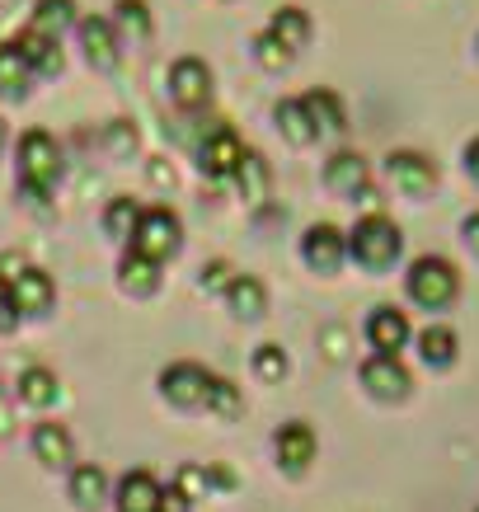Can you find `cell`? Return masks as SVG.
I'll list each match as a JSON object with an SVG mask.
<instances>
[{
	"label": "cell",
	"mask_w": 479,
	"mask_h": 512,
	"mask_svg": "<svg viewBox=\"0 0 479 512\" xmlns=\"http://www.w3.org/2000/svg\"><path fill=\"white\" fill-rule=\"evenodd\" d=\"M118 512H165V489L151 470H127L118 480Z\"/></svg>",
	"instance_id": "obj_15"
},
{
	"label": "cell",
	"mask_w": 479,
	"mask_h": 512,
	"mask_svg": "<svg viewBox=\"0 0 479 512\" xmlns=\"http://www.w3.org/2000/svg\"><path fill=\"white\" fill-rule=\"evenodd\" d=\"M221 301H226V311H231L235 320H259V315L268 311V287H263L259 278H231V287L221 292Z\"/></svg>",
	"instance_id": "obj_21"
},
{
	"label": "cell",
	"mask_w": 479,
	"mask_h": 512,
	"mask_svg": "<svg viewBox=\"0 0 479 512\" xmlns=\"http://www.w3.org/2000/svg\"><path fill=\"white\" fill-rule=\"evenodd\" d=\"M80 15H76V0H38L33 5V19H29V29L47 33V38H62L66 29H76Z\"/></svg>",
	"instance_id": "obj_25"
},
{
	"label": "cell",
	"mask_w": 479,
	"mask_h": 512,
	"mask_svg": "<svg viewBox=\"0 0 479 512\" xmlns=\"http://www.w3.org/2000/svg\"><path fill=\"white\" fill-rule=\"evenodd\" d=\"M418 357H423L433 372L451 367V362L461 357V339H456V329L451 325H428L423 334H418Z\"/></svg>",
	"instance_id": "obj_22"
},
{
	"label": "cell",
	"mask_w": 479,
	"mask_h": 512,
	"mask_svg": "<svg viewBox=\"0 0 479 512\" xmlns=\"http://www.w3.org/2000/svg\"><path fill=\"white\" fill-rule=\"evenodd\" d=\"M57 395H62V390H57V376L47 372V367H24V376H19V400L33 404V409H47Z\"/></svg>",
	"instance_id": "obj_28"
},
{
	"label": "cell",
	"mask_w": 479,
	"mask_h": 512,
	"mask_svg": "<svg viewBox=\"0 0 479 512\" xmlns=\"http://www.w3.org/2000/svg\"><path fill=\"white\" fill-rule=\"evenodd\" d=\"M207 409H212V414H221V419H240V414H245V400H240L235 381L217 376V381H212V395H207Z\"/></svg>",
	"instance_id": "obj_33"
},
{
	"label": "cell",
	"mask_w": 479,
	"mask_h": 512,
	"mask_svg": "<svg viewBox=\"0 0 479 512\" xmlns=\"http://www.w3.org/2000/svg\"><path fill=\"white\" fill-rule=\"evenodd\" d=\"M254 57H259V66H268V71H282V66L296 62V57L278 43V38H273V33H259V38H254Z\"/></svg>",
	"instance_id": "obj_35"
},
{
	"label": "cell",
	"mask_w": 479,
	"mask_h": 512,
	"mask_svg": "<svg viewBox=\"0 0 479 512\" xmlns=\"http://www.w3.org/2000/svg\"><path fill=\"white\" fill-rule=\"evenodd\" d=\"M249 367H254V376H259V381H268V386H273V381H282V376H287V353H282L278 343H259V348H254V357H249Z\"/></svg>",
	"instance_id": "obj_32"
},
{
	"label": "cell",
	"mask_w": 479,
	"mask_h": 512,
	"mask_svg": "<svg viewBox=\"0 0 479 512\" xmlns=\"http://www.w3.org/2000/svg\"><path fill=\"white\" fill-rule=\"evenodd\" d=\"M278 132L292 141V146L320 141V127H315V118H310V109H306V94H292V99L278 104Z\"/></svg>",
	"instance_id": "obj_20"
},
{
	"label": "cell",
	"mask_w": 479,
	"mask_h": 512,
	"mask_svg": "<svg viewBox=\"0 0 479 512\" xmlns=\"http://www.w3.org/2000/svg\"><path fill=\"white\" fill-rule=\"evenodd\" d=\"M118 287L127 296H155L160 292V264H151V259H141V254L127 249L123 264H118Z\"/></svg>",
	"instance_id": "obj_23"
},
{
	"label": "cell",
	"mask_w": 479,
	"mask_h": 512,
	"mask_svg": "<svg viewBox=\"0 0 479 512\" xmlns=\"http://www.w3.org/2000/svg\"><path fill=\"white\" fill-rule=\"evenodd\" d=\"M113 29H118V38H127V43H151L155 19H151V10H146V0H118V5H113Z\"/></svg>",
	"instance_id": "obj_24"
},
{
	"label": "cell",
	"mask_w": 479,
	"mask_h": 512,
	"mask_svg": "<svg viewBox=\"0 0 479 512\" xmlns=\"http://www.w3.org/2000/svg\"><path fill=\"white\" fill-rule=\"evenodd\" d=\"M461 245L470 249V254H475L479 259V212H470V217L461 221Z\"/></svg>",
	"instance_id": "obj_39"
},
{
	"label": "cell",
	"mask_w": 479,
	"mask_h": 512,
	"mask_svg": "<svg viewBox=\"0 0 479 512\" xmlns=\"http://www.w3.org/2000/svg\"><path fill=\"white\" fill-rule=\"evenodd\" d=\"M165 85H170V99L179 113H202L212 104V66L202 62V57H179V62H170Z\"/></svg>",
	"instance_id": "obj_5"
},
{
	"label": "cell",
	"mask_w": 479,
	"mask_h": 512,
	"mask_svg": "<svg viewBox=\"0 0 479 512\" xmlns=\"http://www.w3.org/2000/svg\"><path fill=\"white\" fill-rule=\"evenodd\" d=\"M325 188L334 193V198H367L371 188V165L367 156H357V151H334V156L325 160Z\"/></svg>",
	"instance_id": "obj_13"
},
{
	"label": "cell",
	"mask_w": 479,
	"mask_h": 512,
	"mask_svg": "<svg viewBox=\"0 0 479 512\" xmlns=\"http://www.w3.org/2000/svg\"><path fill=\"white\" fill-rule=\"evenodd\" d=\"M240 160H245V141L235 127H212L207 141L198 146V165L207 179H235Z\"/></svg>",
	"instance_id": "obj_12"
},
{
	"label": "cell",
	"mask_w": 479,
	"mask_h": 512,
	"mask_svg": "<svg viewBox=\"0 0 479 512\" xmlns=\"http://www.w3.org/2000/svg\"><path fill=\"white\" fill-rule=\"evenodd\" d=\"M362 386H367V395H376V400H409V390H414V376H409V367H404L400 357H381L371 353L367 362H362Z\"/></svg>",
	"instance_id": "obj_11"
},
{
	"label": "cell",
	"mask_w": 479,
	"mask_h": 512,
	"mask_svg": "<svg viewBox=\"0 0 479 512\" xmlns=\"http://www.w3.org/2000/svg\"><path fill=\"white\" fill-rule=\"evenodd\" d=\"M29 85H33V71H29V62H24L19 43L15 38L0 43V99L19 104V99H29Z\"/></svg>",
	"instance_id": "obj_19"
},
{
	"label": "cell",
	"mask_w": 479,
	"mask_h": 512,
	"mask_svg": "<svg viewBox=\"0 0 479 512\" xmlns=\"http://www.w3.org/2000/svg\"><path fill=\"white\" fill-rule=\"evenodd\" d=\"M19 325V311H15V292H10V278L0 273V334H10Z\"/></svg>",
	"instance_id": "obj_37"
},
{
	"label": "cell",
	"mask_w": 479,
	"mask_h": 512,
	"mask_svg": "<svg viewBox=\"0 0 479 512\" xmlns=\"http://www.w3.org/2000/svg\"><path fill=\"white\" fill-rule=\"evenodd\" d=\"M212 381H217V376L207 372L202 362H170V367L160 372V395H165L174 409H207Z\"/></svg>",
	"instance_id": "obj_6"
},
{
	"label": "cell",
	"mask_w": 479,
	"mask_h": 512,
	"mask_svg": "<svg viewBox=\"0 0 479 512\" xmlns=\"http://www.w3.org/2000/svg\"><path fill=\"white\" fill-rule=\"evenodd\" d=\"M10 278V292H15V311L19 320H43L52 311V301H57V287L47 278L43 268L33 264H19V273H5Z\"/></svg>",
	"instance_id": "obj_9"
},
{
	"label": "cell",
	"mask_w": 479,
	"mask_h": 512,
	"mask_svg": "<svg viewBox=\"0 0 479 512\" xmlns=\"http://www.w3.org/2000/svg\"><path fill=\"white\" fill-rule=\"evenodd\" d=\"M137 221H141V202L127 198V193L104 207V231H109L113 240H132V235H137Z\"/></svg>",
	"instance_id": "obj_29"
},
{
	"label": "cell",
	"mask_w": 479,
	"mask_h": 512,
	"mask_svg": "<svg viewBox=\"0 0 479 512\" xmlns=\"http://www.w3.org/2000/svg\"><path fill=\"white\" fill-rule=\"evenodd\" d=\"M386 179L400 188L404 198H428L437 188V165H433V156H423V151H390Z\"/></svg>",
	"instance_id": "obj_8"
},
{
	"label": "cell",
	"mask_w": 479,
	"mask_h": 512,
	"mask_svg": "<svg viewBox=\"0 0 479 512\" xmlns=\"http://www.w3.org/2000/svg\"><path fill=\"white\" fill-rule=\"evenodd\" d=\"M80 52H85V62H90L94 71H118V62H123V38L113 29V19H104V15L80 19Z\"/></svg>",
	"instance_id": "obj_10"
},
{
	"label": "cell",
	"mask_w": 479,
	"mask_h": 512,
	"mask_svg": "<svg viewBox=\"0 0 479 512\" xmlns=\"http://www.w3.org/2000/svg\"><path fill=\"white\" fill-rule=\"evenodd\" d=\"M404 292L423 311H447L461 296V268L442 259V254H418L414 264L404 268Z\"/></svg>",
	"instance_id": "obj_3"
},
{
	"label": "cell",
	"mask_w": 479,
	"mask_h": 512,
	"mask_svg": "<svg viewBox=\"0 0 479 512\" xmlns=\"http://www.w3.org/2000/svg\"><path fill=\"white\" fill-rule=\"evenodd\" d=\"M104 494H109V475L99 466H76V475H71V498H76L80 508H99Z\"/></svg>",
	"instance_id": "obj_30"
},
{
	"label": "cell",
	"mask_w": 479,
	"mask_h": 512,
	"mask_svg": "<svg viewBox=\"0 0 479 512\" xmlns=\"http://www.w3.org/2000/svg\"><path fill=\"white\" fill-rule=\"evenodd\" d=\"M268 33H273L292 57H301V52L310 47V38H315V24H310V15L301 10V5H282L278 15H273V24H268Z\"/></svg>",
	"instance_id": "obj_18"
},
{
	"label": "cell",
	"mask_w": 479,
	"mask_h": 512,
	"mask_svg": "<svg viewBox=\"0 0 479 512\" xmlns=\"http://www.w3.org/2000/svg\"><path fill=\"white\" fill-rule=\"evenodd\" d=\"M5 137H10V127H5V118H0V151H5Z\"/></svg>",
	"instance_id": "obj_41"
},
{
	"label": "cell",
	"mask_w": 479,
	"mask_h": 512,
	"mask_svg": "<svg viewBox=\"0 0 479 512\" xmlns=\"http://www.w3.org/2000/svg\"><path fill=\"white\" fill-rule=\"evenodd\" d=\"M202 484H207V470H202V466H184V470H179V480H174V494L184 498V503H193V498L202 494Z\"/></svg>",
	"instance_id": "obj_36"
},
{
	"label": "cell",
	"mask_w": 479,
	"mask_h": 512,
	"mask_svg": "<svg viewBox=\"0 0 479 512\" xmlns=\"http://www.w3.org/2000/svg\"><path fill=\"white\" fill-rule=\"evenodd\" d=\"M306 109L315 118V127H320V137H339L343 127H348V109H343V99L334 90H310Z\"/></svg>",
	"instance_id": "obj_26"
},
{
	"label": "cell",
	"mask_w": 479,
	"mask_h": 512,
	"mask_svg": "<svg viewBox=\"0 0 479 512\" xmlns=\"http://www.w3.org/2000/svg\"><path fill=\"white\" fill-rule=\"evenodd\" d=\"M301 259H306V268H315V273H339L343 264H348V231H339V226H329V221H315L306 235H301Z\"/></svg>",
	"instance_id": "obj_7"
},
{
	"label": "cell",
	"mask_w": 479,
	"mask_h": 512,
	"mask_svg": "<svg viewBox=\"0 0 479 512\" xmlns=\"http://www.w3.org/2000/svg\"><path fill=\"white\" fill-rule=\"evenodd\" d=\"M400 254H404V231L386 217V212H367V217L348 231V259H353L357 268H367V273L395 268Z\"/></svg>",
	"instance_id": "obj_2"
},
{
	"label": "cell",
	"mask_w": 479,
	"mask_h": 512,
	"mask_svg": "<svg viewBox=\"0 0 479 512\" xmlns=\"http://www.w3.org/2000/svg\"><path fill=\"white\" fill-rule=\"evenodd\" d=\"M235 179H240V188H245V198H263L268 193V165H263L254 151H245V160H240V170H235Z\"/></svg>",
	"instance_id": "obj_34"
},
{
	"label": "cell",
	"mask_w": 479,
	"mask_h": 512,
	"mask_svg": "<svg viewBox=\"0 0 479 512\" xmlns=\"http://www.w3.org/2000/svg\"><path fill=\"white\" fill-rule=\"evenodd\" d=\"M15 165H19V193L24 198H52V188L62 179L66 160H62V146L52 132L43 127H29L24 137H19V151H15Z\"/></svg>",
	"instance_id": "obj_1"
},
{
	"label": "cell",
	"mask_w": 479,
	"mask_h": 512,
	"mask_svg": "<svg viewBox=\"0 0 479 512\" xmlns=\"http://www.w3.org/2000/svg\"><path fill=\"white\" fill-rule=\"evenodd\" d=\"M202 282H207L212 292H226V287H231V264H207Z\"/></svg>",
	"instance_id": "obj_38"
},
{
	"label": "cell",
	"mask_w": 479,
	"mask_h": 512,
	"mask_svg": "<svg viewBox=\"0 0 479 512\" xmlns=\"http://www.w3.org/2000/svg\"><path fill=\"white\" fill-rule=\"evenodd\" d=\"M475 57H479V38H475Z\"/></svg>",
	"instance_id": "obj_42"
},
{
	"label": "cell",
	"mask_w": 479,
	"mask_h": 512,
	"mask_svg": "<svg viewBox=\"0 0 479 512\" xmlns=\"http://www.w3.org/2000/svg\"><path fill=\"white\" fill-rule=\"evenodd\" d=\"M461 165H465V174L479 184V137H470L465 141V151H461Z\"/></svg>",
	"instance_id": "obj_40"
},
{
	"label": "cell",
	"mask_w": 479,
	"mask_h": 512,
	"mask_svg": "<svg viewBox=\"0 0 479 512\" xmlns=\"http://www.w3.org/2000/svg\"><path fill=\"white\" fill-rule=\"evenodd\" d=\"M362 334L381 357H400V348L409 343V315L400 306H371L362 320Z\"/></svg>",
	"instance_id": "obj_14"
},
{
	"label": "cell",
	"mask_w": 479,
	"mask_h": 512,
	"mask_svg": "<svg viewBox=\"0 0 479 512\" xmlns=\"http://www.w3.org/2000/svg\"><path fill=\"white\" fill-rule=\"evenodd\" d=\"M33 451H38V461L52 470H62L71 461V433H66L62 423H38L33 428Z\"/></svg>",
	"instance_id": "obj_27"
},
{
	"label": "cell",
	"mask_w": 479,
	"mask_h": 512,
	"mask_svg": "<svg viewBox=\"0 0 479 512\" xmlns=\"http://www.w3.org/2000/svg\"><path fill=\"white\" fill-rule=\"evenodd\" d=\"M99 141H104V151H109L113 160H132V156H137V127H132V118H113V123H104Z\"/></svg>",
	"instance_id": "obj_31"
},
{
	"label": "cell",
	"mask_w": 479,
	"mask_h": 512,
	"mask_svg": "<svg viewBox=\"0 0 479 512\" xmlns=\"http://www.w3.org/2000/svg\"><path fill=\"white\" fill-rule=\"evenodd\" d=\"M19 43V52H24V62H29V71L38 80H52V76H62V66H66V52H62V43L57 38H47V33H38V29H24L15 38Z\"/></svg>",
	"instance_id": "obj_16"
},
{
	"label": "cell",
	"mask_w": 479,
	"mask_h": 512,
	"mask_svg": "<svg viewBox=\"0 0 479 512\" xmlns=\"http://www.w3.org/2000/svg\"><path fill=\"white\" fill-rule=\"evenodd\" d=\"M315 461V433H310V423H282L278 428V466L287 475H301L310 470Z\"/></svg>",
	"instance_id": "obj_17"
},
{
	"label": "cell",
	"mask_w": 479,
	"mask_h": 512,
	"mask_svg": "<svg viewBox=\"0 0 479 512\" xmlns=\"http://www.w3.org/2000/svg\"><path fill=\"white\" fill-rule=\"evenodd\" d=\"M132 254L151 259V264H170L174 254L184 249V221L174 217L170 207H141V221H137V235L127 240Z\"/></svg>",
	"instance_id": "obj_4"
}]
</instances>
